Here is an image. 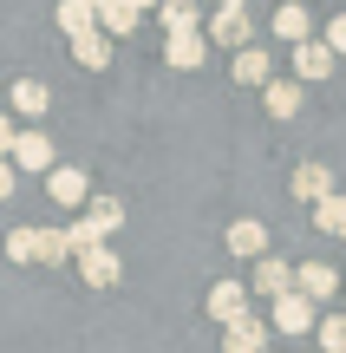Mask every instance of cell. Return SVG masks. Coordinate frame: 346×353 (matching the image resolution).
<instances>
[{
	"mask_svg": "<svg viewBox=\"0 0 346 353\" xmlns=\"http://www.w3.org/2000/svg\"><path fill=\"white\" fill-rule=\"evenodd\" d=\"M65 255H72L65 229H39V262H65Z\"/></svg>",
	"mask_w": 346,
	"mask_h": 353,
	"instance_id": "cell-26",
	"label": "cell"
},
{
	"mask_svg": "<svg viewBox=\"0 0 346 353\" xmlns=\"http://www.w3.org/2000/svg\"><path fill=\"white\" fill-rule=\"evenodd\" d=\"M13 190H20V170H13V164H7V157H0V203H7V196H13Z\"/></svg>",
	"mask_w": 346,
	"mask_h": 353,
	"instance_id": "cell-29",
	"label": "cell"
},
{
	"mask_svg": "<svg viewBox=\"0 0 346 353\" xmlns=\"http://www.w3.org/2000/svg\"><path fill=\"white\" fill-rule=\"evenodd\" d=\"M294 288L307 294L314 307H321V301H334V288H340V275H334V268H327V262H301V268H294Z\"/></svg>",
	"mask_w": 346,
	"mask_h": 353,
	"instance_id": "cell-16",
	"label": "cell"
},
{
	"mask_svg": "<svg viewBox=\"0 0 346 353\" xmlns=\"http://www.w3.org/2000/svg\"><path fill=\"white\" fill-rule=\"evenodd\" d=\"M301 99H307V85H301V79H274V85L261 92L268 118H294V112H301Z\"/></svg>",
	"mask_w": 346,
	"mask_h": 353,
	"instance_id": "cell-18",
	"label": "cell"
},
{
	"mask_svg": "<svg viewBox=\"0 0 346 353\" xmlns=\"http://www.w3.org/2000/svg\"><path fill=\"white\" fill-rule=\"evenodd\" d=\"M85 216H91V229H98V236L125 229V203H118V196H91V203H85Z\"/></svg>",
	"mask_w": 346,
	"mask_h": 353,
	"instance_id": "cell-23",
	"label": "cell"
},
{
	"mask_svg": "<svg viewBox=\"0 0 346 353\" xmlns=\"http://www.w3.org/2000/svg\"><path fill=\"white\" fill-rule=\"evenodd\" d=\"M203 33H209V46H229V52H248V46H255V26H248V7H216Z\"/></svg>",
	"mask_w": 346,
	"mask_h": 353,
	"instance_id": "cell-2",
	"label": "cell"
},
{
	"mask_svg": "<svg viewBox=\"0 0 346 353\" xmlns=\"http://www.w3.org/2000/svg\"><path fill=\"white\" fill-rule=\"evenodd\" d=\"M138 20H144V13L131 7V0H111V7L98 13V26H105V33H111V39H125V33H138Z\"/></svg>",
	"mask_w": 346,
	"mask_h": 353,
	"instance_id": "cell-22",
	"label": "cell"
},
{
	"mask_svg": "<svg viewBox=\"0 0 346 353\" xmlns=\"http://www.w3.org/2000/svg\"><path fill=\"white\" fill-rule=\"evenodd\" d=\"M118 275H125V262H118L111 249L78 255V281H85V288H118Z\"/></svg>",
	"mask_w": 346,
	"mask_h": 353,
	"instance_id": "cell-15",
	"label": "cell"
},
{
	"mask_svg": "<svg viewBox=\"0 0 346 353\" xmlns=\"http://www.w3.org/2000/svg\"><path fill=\"white\" fill-rule=\"evenodd\" d=\"M321 39H327V46H334V52H346V7L334 13V20H327V33H321Z\"/></svg>",
	"mask_w": 346,
	"mask_h": 353,
	"instance_id": "cell-28",
	"label": "cell"
},
{
	"mask_svg": "<svg viewBox=\"0 0 346 353\" xmlns=\"http://www.w3.org/2000/svg\"><path fill=\"white\" fill-rule=\"evenodd\" d=\"M274 39H281L288 52L314 39V13H307V0H281V7H274Z\"/></svg>",
	"mask_w": 346,
	"mask_h": 353,
	"instance_id": "cell-6",
	"label": "cell"
},
{
	"mask_svg": "<svg viewBox=\"0 0 346 353\" xmlns=\"http://www.w3.org/2000/svg\"><path fill=\"white\" fill-rule=\"evenodd\" d=\"M59 33H65V39H85V33H98V13H91L85 0H59Z\"/></svg>",
	"mask_w": 346,
	"mask_h": 353,
	"instance_id": "cell-20",
	"label": "cell"
},
{
	"mask_svg": "<svg viewBox=\"0 0 346 353\" xmlns=\"http://www.w3.org/2000/svg\"><path fill=\"white\" fill-rule=\"evenodd\" d=\"M13 170H26V176H52L59 164H52V138L39 125H20V144H13Z\"/></svg>",
	"mask_w": 346,
	"mask_h": 353,
	"instance_id": "cell-3",
	"label": "cell"
},
{
	"mask_svg": "<svg viewBox=\"0 0 346 353\" xmlns=\"http://www.w3.org/2000/svg\"><path fill=\"white\" fill-rule=\"evenodd\" d=\"M13 144H20V125H13V112H0V157L13 164Z\"/></svg>",
	"mask_w": 346,
	"mask_h": 353,
	"instance_id": "cell-27",
	"label": "cell"
},
{
	"mask_svg": "<svg viewBox=\"0 0 346 353\" xmlns=\"http://www.w3.org/2000/svg\"><path fill=\"white\" fill-rule=\"evenodd\" d=\"M7 255L13 262H39V229H7Z\"/></svg>",
	"mask_w": 346,
	"mask_h": 353,
	"instance_id": "cell-24",
	"label": "cell"
},
{
	"mask_svg": "<svg viewBox=\"0 0 346 353\" xmlns=\"http://www.w3.org/2000/svg\"><path fill=\"white\" fill-rule=\"evenodd\" d=\"M157 20H164V33H203V0H164L157 7Z\"/></svg>",
	"mask_w": 346,
	"mask_h": 353,
	"instance_id": "cell-17",
	"label": "cell"
},
{
	"mask_svg": "<svg viewBox=\"0 0 346 353\" xmlns=\"http://www.w3.org/2000/svg\"><path fill=\"white\" fill-rule=\"evenodd\" d=\"M268 327L294 341V334H314V327H321V314H314V301H307L301 288H288L281 301H268Z\"/></svg>",
	"mask_w": 346,
	"mask_h": 353,
	"instance_id": "cell-1",
	"label": "cell"
},
{
	"mask_svg": "<svg viewBox=\"0 0 346 353\" xmlns=\"http://www.w3.org/2000/svg\"><path fill=\"white\" fill-rule=\"evenodd\" d=\"M131 7H138V13H157V7H164V0H131Z\"/></svg>",
	"mask_w": 346,
	"mask_h": 353,
	"instance_id": "cell-30",
	"label": "cell"
},
{
	"mask_svg": "<svg viewBox=\"0 0 346 353\" xmlns=\"http://www.w3.org/2000/svg\"><path fill=\"white\" fill-rule=\"evenodd\" d=\"M46 196L59 203V210H78V216H85V203H91V176L72 170V164H59V170L46 176Z\"/></svg>",
	"mask_w": 346,
	"mask_h": 353,
	"instance_id": "cell-4",
	"label": "cell"
},
{
	"mask_svg": "<svg viewBox=\"0 0 346 353\" xmlns=\"http://www.w3.org/2000/svg\"><path fill=\"white\" fill-rule=\"evenodd\" d=\"M334 170H327V164H314V157H307V164H294V176H288V196H294V203H327V196H334Z\"/></svg>",
	"mask_w": 346,
	"mask_h": 353,
	"instance_id": "cell-5",
	"label": "cell"
},
{
	"mask_svg": "<svg viewBox=\"0 0 346 353\" xmlns=\"http://www.w3.org/2000/svg\"><path fill=\"white\" fill-rule=\"evenodd\" d=\"M216 7H248V0H216Z\"/></svg>",
	"mask_w": 346,
	"mask_h": 353,
	"instance_id": "cell-32",
	"label": "cell"
},
{
	"mask_svg": "<svg viewBox=\"0 0 346 353\" xmlns=\"http://www.w3.org/2000/svg\"><path fill=\"white\" fill-rule=\"evenodd\" d=\"M203 59H209V33H170L164 39V65H177V72H196Z\"/></svg>",
	"mask_w": 346,
	"mask_h": 353,
	"instance_id": "cell-13",
	"label": "cell"
},
{
	"mask_svg": "<svg viewBox=\"0 0 346 353\" xmlns=\"http://www.w3.org/2000/svg\"><path fill=\"white\" fill-rule=\"evenodd\" d=\"M85 7H91V13H105V7H111V0H85Z\"/></svg>",
	"mask_w": 346,
	"mask_h": 353,
	"instance_id": "cell-31",
	"label": "cell"
},
{
	"mask_svg": "<svg viewBox=\"0 0 346 353\" xmlns=\"http://www.w3.org/2000/svg\"><path fill=\"white\" fill-rule=\"evenodd\" d=\"M314 229H321V236H346V190H334L327 203H314Z\"/></svg>",
	"mask_w": 346,
	"mask_h": 353,
	"instance_id": "cell-21",
	"label": "cell"
},
{
	"mask_svg": "<svg viewBox=\"0 0 346 353\" xmlns=\"http://www.w3.org/2000/svg\"><path fill=\"white\" fill-rule=\"evenodd\" d=\"M203 307H209V321H222V327H235L242 314H255V307H248V288H242V281H216Z\"/></svg>",
	"mask_w": 346,
	"mask_h": 353,
	"instance_id": "cell-9",
	"label": "cell"
},
{
	"mask_svg": "<svg viewBox=\"0 0 346 353\" xmlns=\"http://www.w3.org/2000/svg\"><path fill=\"white\" fill-rule=\"evenodd\" d=\"M222 242H229V255H242V262H261V255H268V229H261L255 216H235Z\"/></svg>",
	"mask_w": 346,
	"mask_h": 353,
	"instance_id": "cell-12",
	"label": "cell"
},
{
	"mask_svg": "<svg viewBox=\"0 0 346 353\" xmlns=\"http://www.w3.org/2000/svg\"><path fill=\"white\" fill-rule=\"evenodd\" d=\"M72 59L85 65V72H105V65H111V33H85V39H72Z\"/></svg>",
	"mask_w": 346,
	"mask_h": 353,
	"instance_id": "cell-19",
	"label": "cell"
},
{
	"mask_svg": "<svg viewBox=\"0 0 346 353\" xmlns=\"http://www.w3.org/2000/svg\"><path fill=\"white\" fill-rule=\"evenodd\" d=\"M314 334H321L327 353H346V314H321V327H314Z\"/></svg>",
	"mask_w": 346,
	"mask_h": 353,
	"instance_id": "cell-25",
	"label": "cell"
},
{
	"mask_svg": "<svg viewBox=\"0 0 346 353\" xmlns=\"http://www.w3.org/2000/svg\"><path fill=\"white\" fill-rule=\"evenodd\" d=\"M268 321H261V314H242V321H235V327H222V353H268Z\"/></svg>",
	"mask_w": 346,
	"mask_h": 353,
	"instance_id": "cell-11",
	"label": "cell"
},
{
	"mask_svg": "<svg viewBox=\"0 0 346 353\" xmlns=\"http://www.w3.org/2000/svg\"><path fill=\"white\" fill-rule=\"evenodd\" d=\"M288 59H294V79H301V85H314V79H327L340 65V52L327 46V39H307V46H294Z\"/></svg>",
	"mask_w": 346,
	"mask_h": 353,
	"instance_id": "cell-10",
	"label": "cell"
},
{
	"mask_svg": "<svg viewBox=\"0 0 346 353\" xmlns=\"http://www.w3.org/2000/svg\"><path fill=\"white\" fill-rule=\"evenodd\" d=\"M0 112H7V92H0Z\"/></svg>",
	"mask_w": 346,
	"mask_h": 353,
	"instance_id": "cell-33",
	"label": "cell"
},
{
	"mask_svg": "<svg viewBox=\"0 0 346 353\" xmlns=\"http://www.w3.org/2000/svg\"><path fill=\"white\" fill-rule=\"evenodd\" d=\"M288 288H294V268H288V255H261V262H255V281H248V294H261V301H281Z\"/></svg>",
	"mask_w": 346,
	"mask_h": 353,
	"instance_id": "cell-8",
	"label": "cell"
},
{
	"mask_svg": "<svg viewBox=\"0 0 346 353\" xmlns=\"http://www.w3.org/2000/svg\"><path fill=\"white\" fill-rule=\"evenodd\" d=\"M229 72H235V85H261V92L274 85V59H268V46L235 52V65H229Z\"/></svg>",
	"mask_w": 346,
	"mask_h": 353,
	"instance_id": "cell-14",
	"label": "cell"
},
{
	"mask_svg": "<svg viewBox=\"0 0 346 353\" xmlns=\"http://www.w3.org/2000/svg\"><path fill=\"white\" fill-rule=\"evenodd\" d=\"M7 112L26 118V125H39V118L52 112V92L39 85V79H13V85H7Z\"/></svg>",
	"mask_w": 346,
	"mask_h": 353,
	"instance_id": "cell-7",
	"label": "cell"
}]
</instances>
